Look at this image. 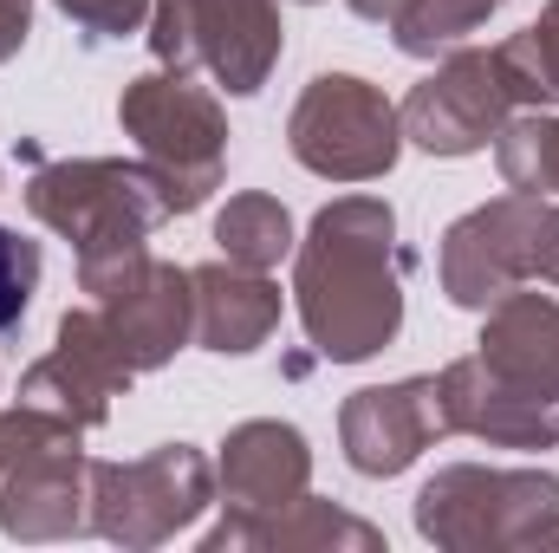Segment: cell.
Returning <instances> with one entry per match:
<instances>
[{"label":"cell","instance_id":"obj_1","mask_svg":"<svg viewBox=\"0 0 559 553\" xmlns=\"http://www.w3.org/2000/svg\"><path fill=\"white\" fill-rule=\"evenodd\" d=\"M391 209L384 202H338L319 215L312 248L299 261V306H306V332L319 339L325 358H365L397 332V274L391 261Z\"/></svg>","mask_w":559,"mask_h":553},{"label":"cell","instance_id":"obj_2","mask_svg":"<svg viewBox=\"0 0 559 553\" xmlns=\"http://www.w3.org/2000/svg\"><path fill=\"white\" fill-rule=\"evenodd\" d=\"M26 202H33L39 222H52L59 235H72L85 261L131 255L143 242V228H156L169 215L163 176L124 169V163H66V169H46L26 189Z\"/></svg>","mask_w":559,"mask_h":553},{"label":"cell","instance_id":"obj_3","mask_svg":"<svg viewBox=\"0 0 559 553\" xmlns=\"http://www.w3.org/2000/svg\"><path fill=\"white\" fill-rule=\"evenodd\" d=\"M124 125L143 138V150L163 163L169 209H195L222 169V118L215 105L182 79H138L124 98Z\"/></svg>","mask_w":559,"mask_h":553},{"label":"cell","instance_id":"obj_4","mask_svg":"<svg viewBox=\"0 0 559 553\" xmlns=\"http://www.w3.org/2000/svg\"><path fill=\"white\" fill-rule=\"evenodd\" d=\"M293 150L319 176H378L397 156V118L365 79H312L306 105L293 111Z\"/></svg>","mask_w":559,"mask_h":553},{"label":"cell","instance_id":"obj_5","mask_svg":"<svg viewBox=\"0 0 559 553\" xmlns=\"http://www.w3.org/2000/svg\"><path fill=\"white\" fill-rule=\"evenodd\" d=\"M156 52L163 59H209L228 92H261L280 52L267 0H163L156 13Z\"/></svg>","mask_w":559,"mask_h":553},{"label":"cell","instance_id":"obj_6","mask_svg":"<svg viewBox=\"0 0 559 553\" xmlns=\"http://www.w3.org/2000/svg\"><path fill=\"white\" fill-rule=\"evenodd\" d=\"M98 489H105L98 495L105 502L98 528L111 541H163L169 528H182L202 508L209 469L189 449H163V456H150L138 469H98Z\"/></svg>","mask_w":559,"mask_h":553},{"label":"cell","instance_id":"obj_7","mask_svg":"<svg viewBox=\"0 0 559 553\" xmlns=\"http://www.w3.org/2000/svg\"><path fill=\"white\" fill-rule=\"evenodd\" d=\"M508 98H514V85H508L501 59L468 52V59H455L442 79L423 85L404 118H411V138H417L423 150L462 156V150H475V143L501 125V105H508Z\"/></svg>","mask_w":559,"mask_h":553},{"label":"cell","instance_id":"obj_8","mask_svg":"<svg viewBox=\"0 0 559 553\" xmlns=\"http://www.w3.org/2000/svg\"><path fill=\"white\" fill-rule=\"evenodd\" d=\"M436 430H442V391L411 378L391 391H358V404L345 411V449L365 475H397Z\"/></svg>","mask_w":559,"mask_h":553},{"label":"cell","instance_id":"obj_9","mask_svg":"<svg viewBox=\"0 0 559 553\" xmlns=\"http://www.w3.org/2000/svg\"><path fill=\"white\" fill-rule=\"evenodd\" d=\"M222 475H228V495L241 508H286L306 489V443L286 423H248L228 443Z\"/></svg>","mask_w":559,"mask_h":553},{"label":"cell","instance_id":"obj_10","mask_svg":"<svg viewBox=\"0 0 559 553\" xmlns=\"http://www.w3.org/2000/svg\"><path fill=\"white\" fill-rule=\"evenodd\" d=\"M85 475V462L59 443L52 456H39V462H26L13 482H7V508H0V521H7V534H26V541H52V534H72V528H85L79 521V508H66V502H79L72 495V482Z\"/></svg>","mask_w":559,"mask_h":553},{"label":"cell","instance_id":"obj_11","mask_svg":"<svg viewBox=\"0 0 559 553\" xmlns=\"http://www.w3.org/2000/svg\"><path fill=\"white\" fill-rule=\"evenodd\" d=\"M195 306H202V339L215 352H254L267 339V326L280 319V299L267 280H248V274H195Z\"/></svg>","mask_w":559,"mask_h":553},{"label":"cell","instance_id":"obj_12","mask_svg":"<svg viewBox=\"0 0 559 553\" xmlns=\"http://www.w3.org/2000/svg\"><path fill=\"white\" fill-rule=\"evenodd\" d=\"M222 248H228V261H241V268H267L286 255V209L267 202V196H241V202H228V215H222Z\"/></svg>","mask_w":559,"mask_h":553},{"label":"cell","instance_id":"obj_13","mask_svg":"<svg viewBox=\"0 0 559 553\" xmlns=\"http://www.w3.org/2000/svg\"><path fill=\"white\" fill-rule=\"evenodd\" d=\"M501 0H417V7H404L397 13V39L411 46V52H436L442 39H462L481 13H495Z\"/></svg>","mask_w":559,"mask_h":553},{"label":"cell","instance_id":"obj_14","mask_svg":"<svg viewBox=\"0 0 559 553\" xmlns=\"http://www.w3.org/2000/svg\"><path fill=\"white\" fill-rule=\"evenodd\" d=\"M501 169L514 189H559V125H514L508 143H501Z\"/></svg>","mask_w":559,"mask_h":553},{"label":"cell","instance_id":"obj_15","mask_svg":"<svg viewBox=\"0 0 559 553\" xmlns=\"http://www.w3.org/2000/svg\"><path fill=\"white\" fill-rule=\"evenodd\" d=\"M33 280H39V248L0 228V332H13V326L26 319Z\"/></svg>","mask_w":559,"mask_h":553},{"label":"cell","instance_id":"obj_16","mask_svg":"<svg viewBox=\"0 0 559 553\" xmlns=\"http://www.w3.org/2000/svg\"><path fill=\"white\" fill-rule=\"evenodd\" d=\"M72 20H85L92 33H131L143 20V0H59Z\"/></svg>","mask_w":559,"mask_h":553},{"label":"cell","instance_id":"obj_17","mask_svg":"<svg viewBox=\"0 0 559 553\" xmlns=\"http://www.w3.org/2000/svg\"><path fill=\"white\" fill-rule=\"evenodd\" d=\"M26 39V0H0V59Z\"/></svg>","mask_w":559,"mask_h":553},{"label":"cell","instance_id":"obj_18","mask_svg":"<svg viewBox=\"0 0 559 553\" xmlns=\"http://www.w3.org/2000/svg\"><path fill=\"white\" fill-rule=\"evenodd\" d=\"M46 423H52V416H46V411H33V404H26V416H13V423H0V449H7L13 436H26V430H46Z\"/></svg>","mask_w":559,"mask_h":553}]
</instances>
